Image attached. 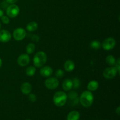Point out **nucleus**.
<instances>
[{"label": "nucleus", "instance_id": "obj_1", "mask_svg": "<svg viewBox=\"0 0 120 120\" xmlns=\"http://www.w3.org/2000/svg\"><path fill=\"white\" fill-rule=\"evenodd\" d=\"M94 101V96L91 91L86 90L83 91L79 97V102L84 107H90Z\"/></svg>", "mask_w": 120, "mask_h": 120}, {"label": "nucleus", "instance_id": "obj_2", "mask_svg": "<svg viewBox=\"0 0 120 120\" xmlns=\"http://www.w3.org/2000/svg\"><path fill=\"white\" fill-rule=\"evenodd\" d=\"M68 100V96L64 91H59L55 93L53 97V101L57 107H62Z\"/></svg>", "mask_w": 120, "mask_h": 120}, {"label": "nucleus", "instance_id": "obj_3", "mask_svg": "<svg viewBox=\"0 0 120 120\" xmlns=\"http://www.w3.org/2000/svg\"><path fill=\"white\" fill-rule=\"evenodd\" d=\"M47 59H48L47 55L44 52H38L34 56L33 59L34 66L38 68H42L46 63Z\"/></svg>", "mask_w": 120, "mask_h": 120}, {"label": "nucleus", "instance_id": "obj_4", "mask_svg": "<svg viewBox=\"0 0 120 120\" xmlns=\"http://www.w3.org/2000/svg\"><path fill=\"white\" fill-rule=\"evenodd\" d=\"M19 12L20 9L19 7L14 4L9 5L6 9V13H7V16L12 18L16 17L19 14Z\"/></svg>", "mask_w": 120, "mask_h": 120}, {"label": "nucleus", "instance_id": "obj_5", "mask_svg": "<svg viewBox=\"0 0 120 120\" xmlns=\"http://www.w3.org/2000/svg\"><path fill=\"white\" fill-rule=\"evenodd\" d=\"M59 84V82L57 78L55 77H49L45 81V86L49 90H55L57 89Z\"/></svg>", "mask_w": 120, "mask_h": 120}, {"label": "nucleus", "instance_id": "obj_6", "mask_svg": "<svg viewBox=\"0 0 120 120\" xmlns=\"http://www.w3.org/2000/svg\"><path fill=\"white\" fill-rule=\"evenodd\" d=\"M118 74L117 69L114 66H110L106 68L103 71V76L106 79H112Z\"/></svg>", "mask_w": 120, "mask_h": 120}, {"label": "nucleus", "instance_id": "obj_7", "mask_svg": "<svg viewBox=\"0 0 120 120\" xmlns=\"http://www.w3.org/2000/svg\"><path fill=\"white\" fill-rule=\"evenodd\" d=\"M116 45V41L113 38H108L104 40L102 43V47L105 50H110L114 49Z\"/></svg>", "mask_w": 120, "mask_h": 120}, {"label": "nucleus", "instance_id": "obj_8", "mask_svg": "<svg viewBox=\"0 0 120 120\" xmlns=\"http://www.w3.org/2000/svg\"><path fill=\"white\" fill-rule=\"evenodd\" d=\"M26 35V32L24 29L22 28H18L13 32V37L14 39L17 41H21L25 39Z\"/></svg>", "mask_w": 120, "mask_h": 120}, {"label": "nucleus", "instance_id": "obj_9", "mask_svg": "<svg viewBox=\"0 0 120 120\" xmlns=\"http://www.w3.org/2000/svg\"><path fill=\"white\" fill-rule=\"evenodd\" d=\"M30 62V57L28 54L23 53L19 56L17 59V63L20 66H26Z\"/></svg>", "mask_w": 120, "mask_h": 120}, {"label": "nucleus", "instance_id": "obj_10", "mask_svg": "<svg viewBox=\"0 0 120 120\" xmlns=\"http://www.w3.org/2000/svg\"><path fill=\"white\" fill-rule=\"evenodd\" d=\"M68 98L70 100V104L71 105H76L79 102L78 94L76 91H71L69 93L68 95Z\"/></svg>", "mask_w": 120, "mask_h": 120}, {"label": "nucleus", "instance_id": "obj_11", "mask_svg": "<svg viewBox=\"0 0 120 120\" xmlns=\"http://www.w3.org/2000/svg\"><path fill=\"white\" fill-rule=\"evenodd\" d=\"M12 35L8 30L3 29L0 30V42L3 43L8 42L11 39Z\"/></svg>", "mask_w": 120, "mask_h": 120}, {"label": "nucleus", "instance_id": "obj_12", "mask_svg": "<svg viewBox=\"0 0 120 120\" xmlns=\"http://www.w3.org/2000/svg\"><path fill=\"white\" fill-rule=\"evenodd\" d=\"M53 69L51 67L49 66H46L42 67V68L40 70V74L43 77H50L53 73Z\"/></svg>", "mask_w": 120, "mask_h": 120}, {"label": "nucleus", "instance_id": "obj_13", "mask_svg": "<svg viewBox=\"0 0 120 120\" xmlns=\"http://www.w3.org/2000/svg\"><path fill=\"white\" fill-rule=\"evenodd\" d=\"M32 90V86L29 82H24L21 84V91L23 94L28 95Z\"/></svg>", "mask_w": 120, "mask_h": 120}, {"label": "nucleus", "instance_id": "obj_14", "mask_svg": "<svg viewBox=\"0 0 120 120\" xmlns=\"http://www.w3.org/2000/svg\"><path fill=\"white\" fill-rule=\"evenodd\" d=\"M62 88L66 91H70L73 89V82L72 80L66 79L64 80L62 83Z\"/></svg>", "mask_w": 120, "mask_h": 120}, {"label": "nucleus", "instance_id": "obj_15", "mask_svg": "<svg viewBox=\"0 0 120 120\" xmlns=\"http://www.w3.org/2000/svg\"><path fill=\"white\" fill-rule=\"evenodd\" d=\"M64 69L68 72H71V71H73V70L75 68V64L73 62V61L71 60H68L64 63Z\"/></svg>", "mask_w": 120, "mask_h": 120}, {"label": "nucleus", "instance_id": "obj_16", "mask_svg": "<svg viewBox=\"0 0 120 120\" xmlns=\"http://www.w3.org/2000/svg\"><path fill=\"white\" fill-rule=\"evenodd\" d=\"M98 87H99V84H98V82L97 81L91 80L88 83L87 88L89 91H94L97 90Z\"/></svg>", "mask_w": 120, "mask_h": 120}, {"label": "nucleus", "instance_id": "obj_17", "mask_svg": "<svg viewBox=\"0 0 120 120\" xmlns=\"http://www.w3.org/2000/svg\"><path fill=\"white\" fill-rule=\"evenodd\" d=\"M80 113L77 111H72L68 114L67 120H79L80 118Z\"/></svg>", "mask_w": 120, "mask_h": 120}, {"label": "nucleus", "instance_id": "obj_18", "mask_svg": "<svg viewBox=\"0 0 120 120\" xmlns=\"http://www.w3.org/2000/svg\"><path fill=\"white\" fill-rule=\"evenodd\" d=\"M38 28V24L35 21L29 22L26 25V30L29 32H34Z\"/></svg>", "mask_w": 120, "mask_h": 120}, {"label": "nucleus", "instance_id": "obj_19", "mask_svg": "<svg viewBox=\"0 0 120 120\" xmlns=\"http://www.w3.org/2000/svg\"><path fill=\"white\" fill-rule=\"evenodd\" d=\"M116 60L115 57L112 55H109L107 56L106 59H105V61L106 63L109 64L110 66H114L115 64L116 63Z\"/></svg>", "mask_w": 120, "mask_h": 120}, {"label": "nucleus", "instance_id": "obj_20", "mask_svg": "<svg viewBox=\"0 0 120 120\" xmlns=\"http://www.w3.org/2000/svg\"><path fill=\"white\" fill-rule=\"evenodd\" d=\"M90 47L93 50H98V49H100V48L101 47V44L98 41L94 40L90 42Z\"/></svg>", "mask_w": 120, "mask_h": 120}, {"label": "nucleus", "instance_id": "obj_21", "mask_svg": "<svg viewBox=\"0 0 120 120\" xmlns=\"http://www.w3.org/2000/svg\"><path fill=\"white\" fill-rule=\"evenodd\" d=\"M36 47L34 43H29L28 45L26 47V52L27 54L29 55V54H32L35 52Z\"/></svg>", "mask_w": 120, "mask_h": 120}, {"label": "nucleus", "instance_id": "obj_22", "mask_svg": "<svg viewBox=\"0 0 120 120\" xmlns=\"http://www.w3.org/2000/svg\"><path fill=\"white\" fill-rule=\"evenodd\" d=\"M35 72H36V68L35 67L32 66L28 67L25 70L26 74L28 76H33L35 74Z\"/></svg>", "mask_w": 120, "mask_h": 120}, {"label": "nucleus", "instance_id": "obj_23", "mask_svg": "<svg viewBox=\"0 0 120 120\" xmlns=\"http://www.w3.org/2000/svg\"><path fill=\"white\" fill-rule=\"evenodd\" d=\"M72 82H73V88L75 89H79L80 86L81 82L80 80L77 77H75L72 79Z\"/></svg>", "mask_w": 120, "mask_h": 120}, {"label": "nucleus", "instance_id": "obj_24", "mask_svg": "<svg viewBox=\"0 0 120 120\" xmlns=\"http://www.w3.org/2000/svg\"><path fill=\"white\" fill-rule=\"evenodd\" d=\"M64 71L62 69H58L56 71V77L57 79H61L64 76Z\"/></svg>", "mask_w": 120, "mask_h": 120}, {"label": "nucleus", "instance_id": "obj_25", "mask_svg": "<svg viewBox=\"0 0 120 120\" xmlns=\"http://www.w3.org/2000/svg\"><path fill=\"white\" fill-rule=\"evenodd\" d=\"M29 96H28V99H29V100L30 101V102H32V103H34V102H35L36 101V99H37V98H36V96L35 94H29Z\"/></svg>", "mask_w": 120, "mask_h": 120}, {"label": "nucleus", "instance_id": "obj_26", "mask_svg": "<svg viewBox=\"0 0 120 120\" xmlns=\"http://www.w3.org/2000/svg\"><path fill=\"white\" fill-rule=\"evenodd\" d=\"M1 18V21H2V22H3V23H4V24H8V23H9L10 20H9V17H8V16H4V15H3Z\"/></svg>", "mask_w": 120, "mask_h": 120}, {"label": "nucleus", "instance_id": "obj_27", "mask_svg": "<svg viewBox=\"0 0 120 120\" xmlns=\"http://www.w3.org/2000/svg\"><path fill=\"white\" fill-rule=\"evenodd\" d=\"M31 39H32V41H34V42H39V41L40 38H39V36H38V35H35H35H32V38H31Z\"/></svg>", "mask_w": 120, "mask_h": 120}, {"label": "nucleus", "instance_id": "obj_28", "mask_svg": "<svg viewBox=\"0 0 120 120\" xmlns=\"http://www.w3.org/2000/svg\"><path fill=\"white\" fill-rule=\"evenodd\" d=\"M8 3L6 1H4L3 2L1 3V7L4 8V9H7V7H8Z\"/></svg>", "mask_w": 120, "mask_h": 120}, {"label": "nucleus", "instance_id": "obj_29", "mask_svg": "<svg viewBox=\"0 0 120 120\" xmlns=\"http://www.w3.org/2000/svg\"><path fill=\"white\" fill-rule=\"evenodd\" d=\"M18 0H6L8 4H14L16 3Z\"/></svg>", "mask_w": 120, "mask_h": 120}, {"label": "nucleus", "instance_id": "obj_30", "mask_svg": "<svg viewBox=\"0 0 120 120\" xmlns=\"http://www.w3.org/2000/svg\"><path fill=\"white\" fill-rule=\"evenodd\" d=\"M116 112L118 116H120V107L118 106V107L117 108V109L116 110Z\"/></svg>", "mask_w": 120, "mask_h": 120}, {"label": "nucleus", "instance_id": "obj_31", "mask_svg": "<svg viewBox=\"0 0 120 120\" xmlns=\"http://www.w3.org/2000/svg\"><path fill=\"white\" fill-rule=\"evenodd\" d=\"M3 15H4V11H2V9H1V8H0V18L2 17Z\"/></svg>", "mask_w": 120, "mask_h": 120}, {"label": "nucleus", "instance_id": "obj_32", "mask_svg": "<svg viewBox=\"0 0 120 120\" xmlns=\"http://www.w3.org/2000/svg\"><path fill=\"white\" fill-rule=\"evenodd\" d=\"M2 59H1V57H0V68H1V67L2 66Z\"/></svg>", "mask_w": 120, "mask_h": 120}, {"label": "nucleus", "instance_id": "obj_33", "mask_svg": "<svg viewBox=\"0 0 120 120\" xmlns=\"http://www.w3.org/2000/svg\"><path fill=\"white\" fill-rule=\"evenodd\" d=\"M1 22H0V29H1Z\"/></svg>", "mask_w": 120, "mask_h": 120}, {"label": "nucleus", "instance_id": "obj_34", "mask_svg": "<svg viewBox=\"0 0 120 120\" xmlns=\"http://www.w3.org/2000/svg\"></svg>", "mask_w": 120, "mask_h": 120}, {"label": "nucleus", "instance_id": "obj_35", "mask_svg": "<svg viewBox=\"0 0 120 120\" xmlns=\"http://www.w3.org/2000/svg\"></svg>", "mask_w": 120, "mask_h": 120}]
</instances>
